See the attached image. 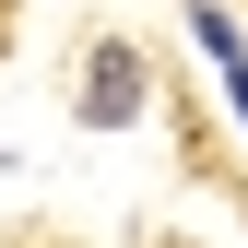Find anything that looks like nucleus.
Here are the masks:
<instances>
[{"mask_svg": "<svg viewBox=\"0 0 248 248\" xmlns=\"http://www.w3.org/2000/svg\"><path fill=\"white\" fill-rule=\"evenodd\" d=\"M142 95H154L142 47H95V59H83V118H95V130H118V118H142Z\"/></svg>", "mask_w": 248, "mask_h": 248, "instance_id": "obj_1", "label": "nucleus"}]
</instances>
